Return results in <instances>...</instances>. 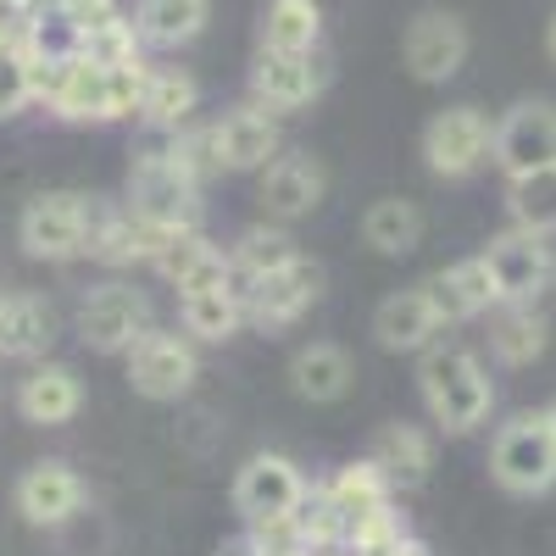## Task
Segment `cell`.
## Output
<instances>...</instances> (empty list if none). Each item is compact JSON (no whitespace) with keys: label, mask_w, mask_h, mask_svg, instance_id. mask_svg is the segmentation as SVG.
I'll use <instances>...</instances> for the list:
<instances>
[{"label":"cell","mask_w":556,"mask_h":556,"mask_svg":"<svg viewBox=\"0 0 556 556\" xmlns=\"http://www.w3.org/2000/svg\"><path fill=\"white\" fill-rule=\"evenodd\" d=\"M417 390H424L434 429H445V434H473L495 412L490 367L462 345H429L424 362H417Z\"/></svg>","instance_id":"1"},{"label":"cell","mask_w":556,"mask_h":556,"mask_svg":"<svg viewBox=\"0 0 556 556\" xmlns=\"http://www.w3.org/2000/svg\"><path fill=\"white\" fill-rule=\"evenodd\" d=\"M490 473L506 495H545L556 484V429L545 412H518L490 440Z\"/></svg>","instance_id":"2"},{"label":"cell","mask_w":556,"mask_h":556,"mask_svg":"<svg viewBox=\"0 0 556 556\" xmlns=\"http://www.w3.org/2000/svg\"><path fill=\"white\" fill-rule=\"evenodd\" d=\"M128 212L156 223V228H190V223H201V184L173 167L167 139L151 146V151H139V162L128 173Z\"/></svg>","instance_id":"3"},{"label":"cell","mask_w":556,"mask_h":556,"mask_svg":"<svg viewBox=\"0 0 556 556\" xmlns=\"http://www.w3.org/2000/svg\"><path fill=\"white\" fill-rule=\"evenodd\" d=\"M17 240L34 262H73L84 256L89 240V195L78 190H51V195H34L17 217Z\"/></svg>","instance_id":"4"},{"label":"cell","mask_w":556,"mask_h":556,"mask_svg":"<svg viewBox=\"0 0 556 556\" xmlns=\"http://www.w3.org/2000/svg\"><path fill=\"white\" fill-rule=\"evenodd\" d=\"M123 356H128V384L146 401H178L201 379V356L190 334H173V329H146Z\"/></svg>","instance_id":"5"},{"label":"cell","mask_w":556,"mask_h":556,"mask_svg":"<svg viewBox=\"0 0 556 556\" xmlns=\"http://www.w3.org/2000/svg\"><path fill=\"white\" fill-rule=\"evenodd\" d=\"M490 162L506 178H529L556 167V106L551 101H518L490 128Z\"/></svg>","instance_id":"6"},{"label":"cell","mask_w":556,"mask_h":556,"mask_svg":"<svg viewBox=\"0 0 556 556\" xmlns=\"http://www.w3.org/2000/svg\"><path fill=\"white\" fill-rule=\"evenodd\" d=\"M317 295H323V267L306 262V256H295L290 267H278V273H267V278L240 290L245 323L262 334H278V329H290V323H301L317 306Z\"/></svg>","instance_id":"7"},{"label":"cell","mask_w":556,"mask_h":556,"mask_svg":"<svg viewBox=\"0 0 556 556\" xmlns=\"http://www.w3.org/2000/svg\"><path fill=\"white\" fill-rule=\"evenodd\" d=\"M484 273L495 285V306H518V301H540V290L551 285V240L545 235H529V228H506V235L490 240L484 251Z\"/></svg>","instance_id":"8"},{"label":"cell","mask_w":556,"mask_h":556,"mask_svg":"<svg viewBox=\"0 0 556 556\" xmlns=\"http://www.w3.org/2000/svg\"><path fill=\"white\" fill-rule=\"evenodd\" d=\"M151 329V301L134 285H101L78 301V340L101 356H123Z\"/></svg>","instance_id":"9"},{"label":"cell","mask_w":556,"mask_h":556,"mask_svg":"<svg viewBox=\"0 0 556 556\" xmlns=\"http://www.w3.org/2000/svg\"><path fill=\"white\" fill-rule=\"evenodd\" d=\"M424 162L434 178H473L490 162V117L479 106H445L424 128Z\"/></svg>","instance_id":"10"},{"label":"cell","mask_w":556,"mask_h":556,"mask_svg":"<svg viewBox=\"0 0 556 556\" xmlns=\"http://www.w3.org/2000/svg\"><path fill=\"white\" fill-rule=\"evenodd\" d=\"M306 495H312L306 473L295 468L290 456H278V451L251 456L245 468H240V479H235V506H240V518H245V523L295 518Z\"/></svg>","instance_id":"11"},{"label":"cell","mask_w":556,"mask_h":556,"mask_svg":"<svg viewBox=\"0 0 556 556\" xmlns=\"http://www.w3.org/2000/svg\"><path fill=\"white\" fill-rule=\"evenodd\" d=\"M401 62L417 84H445L468 62V28L456 12H417L401 39Z\"/></svg>","instance_id":"12"},{"label":"cell","mask_w":556,"mask_h":556,"mask_svg":"<svg viewBox=\"0 0 556 556\" xmlns=\"http://www.w3.org/2000/svg\"><path fill=\"white\" fill-rule=\"evenodd\" d=\"M323 190L329 178L323 167L306 156V151H278L262 173H256V201L273 223H295V217H312L323 206Z\"/></svg>","instance_id":"13"},{"label":"cell","mask_w":556,"mask_h":556,"mask_svg":"<svg viewBox=\"0 0 556 556\" xmlns=\"http://www.w3.org/2000/svg\"><path fill=\"white\" fill-rule=\"evenodd\" d=\"M167 285L178 295H195V290H223V285H235V267H228V251H217L206 235H201V223L190 228H173V235L162 240L156 262H151ZM240 290V285H235Z\"/></svg>","instance_id":"14"},{"label":"cell","mask_w":556,"mask_h":556,"mask_svg":"<svg viewBox=\"0 0 556 556\" xmlns=\"http://www.w3.org/2000/svg\"><path fill=\"white\" fill-rule=\"evenodd\" d=\"M212 139H217L223 173H262L278 151H285V139H278V117L262 112L256 101L223 112V117L212 123Z\"/></svg>","instance_id":"15"},{"label":"cell","mask_w":556,"mask_h":556,"mask_svg":"<svg viewBox=\"0 0 556 556\" xmlns=\"http://www.w3.org/2000/svg\"><path fill=\"white\" fill-rule=\"evenodd\" d=\"M12 501H17L23 523H34V529H62L78 506H84V479L67 468V462L51 456V462H34V468L17 479Z\"/></svg>","instance_id":"16"},{"label":"cell","mask_w":556,"mask_h":556,"mask_svg":"<svg viewBox=\"0 0 556 556\" xmlns=\"http://www.w3.org/2000/svg\"><path fill=\"white\" fill-rule=\"evenodd\" d=\"M323 96V67L317 56H285V51H256L251 67V101L262 112H301Z\"/></svg>","instance_id":"17"},{"label":"cell","mask_w":556,"mask_h":556,"mask_svg":"<svg viewBox=\"0 0 556 556\" xmlns=\"http://www.w3.org/2000/svg\"><path fill=\"white\" fill-rule=\"evenodd\" d=\"M424 301L434 306L440 317V329H456V323H473L479 312L495 306V285H490V273H484V256H468V262H451L445 273L424 278Z\"/></svg>","instance_id":"18"},{"label":"cell","mask_w":556,"mask_h":556,"mask_svg":"<svg viewBox=\"0 0 556 556\" xmlns=\"http://www.w3.org/2000/svg\"><path fill=\"white\" fill-rule=\"evenodd\" d=\"M84 406V384L67 362H39L28 367V379L17 384V412L23 424H39V429H62L73 424Z\"/></svg>","instance_id":"19"},{"label":"cell","mask_w":556,"mask_h":556,"mask_svg":"<svg viewBox=\"0 0 556 556\" xmlns=\"http://www.w3.org/2000/svg\"><path fill=\"white\" fill-rule=\"evenodd\" d=\"M56 340V312L45 295L12 290L0 295V356L7 362H39Z\"/></svg>","instance_id":"20"},{"label":"cell","mask_w":556,"mask_h":556,"mask_svg":"<svg viewBox=\"0 0 556 556\" xmlns=\"http://www.w3.org/2000/svg\"><path fill=\"white\" fill-rule=\"evenodd\" d=\"M323 490V501L334 506V518L345 523V534L351 529H362L367 518H379V513H390V479L374 468V462H345V468L329 479V484H317Z\"/></svg>","instance_id":"21"},{"label":"cell","mask_w":556,"mask_h":556,"mask_svg":"<svg viewBox=\"0 0 556 556\" xmlns=\"http://www.w3.org/2000/svg\"><path fill=\"white\" fill-rule=\"evenodd\" d=\"M206 23H212V0H139L134 7L139 45H151V51H178V45L201 39Z\"/></svg>","instance_id":"22"},{"label":"cell","mask_w":556,"mask_h":556,"mask_svg":"<svg viewBox=\"0 0 556 556\" xmlns=\"http://www.w3.org/2000/svg\"><path fill=\"white\" fill-rule=\"evenodd\" d=\"M374 340L384 351H429L440 340V317L434 306L424 301V290H401V295H384L379 312H374Z\"/></svg>","instance_id":"23"},{"label":"cell","mask_w":556,"mask_h":556,"mask_svg":"<svg viewBox=\"0 0 556 556\" xmlns=\"http://www.w3.org/2000/svg\"><path fill=\"white\" fill-rule=\"evenodd\" d=\"M367 462L390 479V490H417L429 479V468H434V440L417 424H390V429H379L374 456Z\"/></svg>","instance_id":"24"},{"label":"cell","mask_w":556,"mask_h":556,"mask_svg":"<svg viewBox=\"0 0 556 556\" xmlns=\"http://www.w3.org/2000/svg\"><path fill=\"white\" fill-rule=\"evenodd\" d=\"M351 379H356L351 356H345L340 345H329V340H312V345H301V351L290 356V390H295L301 401H312V406L340 401V395L351 390Z\"/></svg>","instance_id":"25"},{"label":"cell","mask_w":556,"mask_h":556,"mask_svg":"<svg viewBox=\"0 0 556 556\" xmlns=\"http://www.w3.org/2000/svg\"><path fill=\"white\" fill-rule=\"evenodd\" d=\"M201 106V84L184 67H146V96H139V117L156 134H178Z\"/></svg>","instance_id":"26"},{"label":"cell","mask_w":556,"mask_h":556,"mask_svg":"<svg viewBox=\"0 0 556 556\" xmlns=\"http://www.w3.org/2000/svg\"><path fill=\"white\" fill-rule=\"evenodd\" d=\"M545 345H551V323H545V312H540L534 301H518V306H506V301H501V312H495V323H490V351H495V362H506V367H529V362L545 356Z\"/></svg>","instance_id":"27"},{"label":"cell","mask_w":556,"mask_h":556,"mask_svg":"<svg viewBox=\"0 0 556 556\" xmlns=\"http://www.w3.org/2000/svg\"><path fill=\"white\" fill-rule=\"evenodd\" d=\"M178 323H184V334H190V340H201V345H223V340H235V334H240L245 301H240L235 285L178 295Z\"/></svg>","instance_id":"28"},{"label":"cell","mask_w":556,"mask_h":556,"mask_svg":"<svg viewBox=\"0 0 556 556\" xmlns=\"http://www.w3.org/2000/svg\"><path fill=\"white\" fill-rule=\"evenodd\" d=\"M317 39H323L317 0H267V12H262V51L317 56Z\"/></svg>","instance_id":"29"},{"label":"cell","mask_w":556,"mask_h":556,"mask_svg":"<svg viewBox=\"0 0 556 556\" xmlns=\"http://www.w3.org/2000/svg\"><path fill=\"white\" fill-rule=\"evenodd\" d=\"M362 240L374 245L379 256H412L424 245V212L401 195H384L362 212Z\"/></svg>","instance_id":"30"},{"label":"cell","mask_w":556,"mask_h":556,"mask_svg":"<svg viewBox=\"0 0 556 556\" xmlns=\"http://www.w3.org/2000/svg\"><path fill=\"white\" fill-rule=\"evenodd\" d=\"M295 256H301V251H295V240L285 235V228H278V223H256V228H245V235L235 240V251H228V267H235V285L245 290V285H256V278L290 267Z\"/></svg>","instance_id":"31"},{"label":"cell","mask_w":556,"mask_h":556,"mask_svg":"<svg viewBox=\"0 0 556 556\" xmlns=\"http://www.w3.org/2000/svg\"><path fill=\"white\" fill-rule=\"evenodd\" d=\"M506 212H513V228H529V235H556V167L529 173V178H506Z\"/></svg>","instance_id":"32"},{"label":"cell","mask_w":556,"mask_h":556,"mask_svg":"<svg viewBox=\"0 0 556 556\" xmlns=\"http://www.w3.org/2000/svg\"><path fill=\"white\" fill-rule=\"evenodd\" d=\"M146 45H139V28H134V17H106L101 28H89V34H78V56L84 62H96V67H134V62H146L139 56Z\"/></svg>","instance_id":"33"},{"label":"cell","mask_w":556,"mask_h":556,"mask_svg":"<svg viewBox=\"0 0 556 556\" xmlns=\"http://www.w3.org/2000/svg\"><path fill=\"white\" fill-rule=\"evenodd\" d=\"M167 156H173V167L178 173H190L201 190H206V178H217L223 173V162H217V139H212V123H184L178 134H167Z\"/></svg>","instance_id":"34"},{"label":"cell","mask_w":556,"mask_h":556,"mask_svg":"<svg viewBox=\"0 0 556 556\" xmlns=\"http://www.w3.org/2000/svg\"><path fill=\"white\" fill-rule=\"evenodd\" d=\"M28 101H34V84H28V56L17 45V51H0V123L17 117Z\"/></svg>","instance_id":"35"},{"label":"cell","mask_w":556,"mask_h":556,"mask_svg":"<svg viewBox=\"0 0 556 556\" xmlns=\"http://www.w3.org/2000/svg\"><path fill=\"white\" fill-rule=\"evenodd\" d=\"M23 28H28V12L17 7V0H0V51H17Z\"/></svg>","instance_id":"36"},{"label":"cell","mask_w":556,"mask_h":556,"mask_svg":"<svg viewBox=\"0 0 556 556\" xmlns=\"http://www.w3.org/2000/svg\"><path fill=\"white\" fill-rule=\"evenodd\" d=\"M67 7H78V0H28L23 12H67Z\"/></svg>","instance_id":"37"},{"label":"cell","mask_w":556,"mask_h":556,"mask_svg":"<svg viewBox=\"0 0 556 556\" xmlns=\"http://www.w3.org/2000/svg\"><path fill=\"white\" fill-rule=\"evenodd\" d=\"M545 51H551V62H556V17H551V34H545Z\"/></svg>","instance_id":"38"},{"label":"cell","mask_w":556,"mask_h":556,"mask_svg":"<svg viewBox=\"0 0 556 556\" xmlns=\"http://www.w3.org/2000/svg\"><path fill=\"white\" fill-rule=\"evenodd\" d=\"M545 417H551V429H556V401H551V406H545Z\"/></svg>","instance_id":"39"},{"label":"cell","mask_w":556,"mask_h":556,"mask_svg":"<svg viewBox=\"0 0 556 556\" xmlns=\"http://www.w3.org/2000/svg\"><path fill=\"white\" fill-rule=\"evenodd\" d=\"M17 7H28V0H17Z\"/></svg>","instance_id":"40"}]
</instances>
